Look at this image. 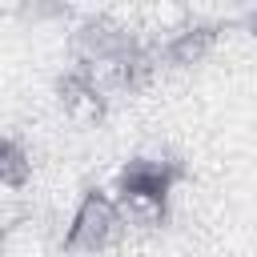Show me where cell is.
Listing matches in <instances>:
<instances>
[{
    "instance_id": "obj_4",
    "label": "cell",
    "mask_w": 257,
    "mask_h": 257,
    "mask_svg": "<svg viewBox=\"0 0 257 257\" xmlns=\"http://www.w3.org/2000/svg\"><path fill=\"white\" fill-rule=\"evenodd\" d=\"M56 100L72 120H100L108 112V88L84 64H68L56 76Z\"/></svg>"
},
{
    "instance_id": "obj_3",
    "label": "cell",
    "mask_w": 257,
    "mask_h": 257,
    "mask_svg": "<svg viewBox=\"0 0 257 257\" xmlns=\"http://www.w3.org/2000/svg\"><path fill=\"white\" fill-rule=\"evenodd\" d=\"M229 28H233V20H193V24L177 28L173 36H165L161 44H153L157 68H189V64H201Z\"/></svg>"
},
{
    "instance_id": "obj_5",
    "label": "cell",
    "mask_w": 257,
    "mask_h": 257,
    "mask_svg": "<svg viewBox=\"0 0 257 257\" xmlns=\"http://www.w3.org/2000/svg\"><path fill=\"white\" fill-rule=\"evenodd\" d=\"M32 181V157L16 137H0V197Z\"/></svg>"
},
{
    "instance_id": "obj_2",
    "label": "cell",
    "mask_w": 257,
    "mask_h": 257,
    "mask_svg": "<svg viewBox=\"0 0 257 257\" xmlns=\"http://www.w3.org/2000/svg\"><path fill=\"white\" fill-rule=\"evenodd\" d=\"M120 233H124V217H120L112 193L100 185H88L60 233V249L64 253H104L108 245H116Z\"/></svg>"
},
{
    "instance_id": "obj_1",
    "label": "cell",
    "mask_w": 257,
    "mask_h": 257,
    "mask_svg": "<svg viewBox=\"0 0 257 257\" xmlns=\"http://www.w3.org/2000/svg\"><path fill=\"white\" fill-rule=\"evenodd\" d=\"M181 181H185V165L177 157H133L116 173L112 201H116L124 221H137V225L153 229V225L169 221L173 189Z\"/></svg>"
}]
</instances>
